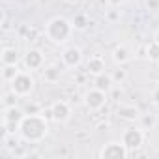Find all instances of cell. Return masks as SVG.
I'll return each instance as SVG.
<instances>
[{"instance_id":"6da1fadb","label":"cell","mask_w":159,"mask_h":159,"mask_svg":"<svg viewBox=\"0 0 159 159\" xmlns=\"http://www.w3.org/2000/svg\"><path fill=\"white\" fill-rule=\"evenodd\" d=\"M17 133L21 135V139L25 142L38 144L49 135V120L41 112H38V114H25V118L19 124V131Z\"/></svg>"},{"instance_id":"7a4b0ae2","label":"cell","mask_w":159,"mask_h":159,"mask_svg":"<svg viewBox=\"0 0 159 159\" xmlns=\"http://www.w3.org/2000/svg\"><path fill=\"white\" fill-rule=\"evenodd\" d=\"M73 30H75L73 23L69 19H66V17H60V15L49 19L47 25H45V36L54 45H66L71 39Z\"/></svg>"},{"instance_id":"3957f363","label":"cell","mask_w":159,"mask_h":159,"mask_svg":"<svg viewBox=\"0 0 159 159\" xmlns=\"http://www.w3.org/2000/svg\"><path fill=\"white\" fill-rule=\"evenodd\" d=\"M11 90L19 96V98H28L32 92H34V86H36V81L34 77L28 73V71H19L17 77L10 83Z\"/></svg>"},{"instance_id":"277c9868","label":"cell","mask_w":159,"mask_h":159,"mask_svg":"<svg viewBox=\"0 0 159 159\" xmlns=\"http://www.w3.org/2000/svg\"><path fill=\"white\" fill-rule=\"evenodd\" d=\"M109 92H103V90H99V88H90L84 96H83V103H84V107L88 109V111H92V112H96V111H101L105 105H107V101H109V96H107Z\"/></svg>"},{"instance_id":"5b68a950","label":"cell","mask_w":159,"mask_h":159,"mask_svg":"<svg viewBox=\"0 0 159 159\" xmlns=\"http://www.w3.org/2000/svg\"><path fill=\"white\" fill-rule=\"evenodd\" d=\"M127 155H129V148L122 140H111L99 152L101 159H125Z\"/></svg>"},{"instance_id":"8992f818","label":"cell","mask_w":159,"mask_h":159,"mask_svg":"<svg viewBox=\"0 0 159 159\" xmlns=\"http://www.w3.org/2000/svg\"><path fill=\"white\" fill-rule=\"evenodd\" d=\"M120 140L129 148V152H135V150H139L144 144V129L142 127H135V125L127 127V129H124Z\"/></svg>"},{"instance_id":"52a82bcc","label":"cell","mask_w":159,"mask_h":159,"mask_svg":"<svg viewBox=\"0 0 159 159\" xmlns=\"http://www.w3.org/2000/svg\"><path fill=\"white\" fill-rule=\"evenodd\" d=\"M51 111H52V122H56V124H67L71 120V114H73L71 105L64 99L54 101L51 105Z\"/></svg>"},{"instance_id":"ba28073f","label":"cell","mask_w":159,"mask_h":159,"mask_svg":"<svg viewBox=\"0 0 159 159\" xmlns=\"http://www.w3.org/2000/svg\"><path fill=\"white\" fill-rule=\"evenodd\" d=\"M60 58H62V64L66 66V67H69V69H75V67H79L83 64V51L79 49V47H66L64 51H62V54H60Z\"/></svg>"},{"instance_id":"9c48e42d","label":"cell","mask_w":159,"mask_h":159,"mask_svg":"<svg viewBox=\"0 0 159 159\" xmlns=\"http://www.w3.org/2000/svg\"><path fill=\"white\" fill-rule=\"evenodd\" d=\"M23 62L26 66V69L30 71H36V69H41L43 64H45V56L39 49H28L23 56Z\"/></svg>"},{"instance_id":"30bf717a","label":"cell","mask_w":159,"mask_h":159,"mask_svg":"<svg viewBox=\"0 0 159 159\" xmlns=\"http://www.w3.org/2000/svg\"><path fill=\"white\" fill-rule=\"evenodd\" d=\"M105 60L99 56V54H94V56H90L88 58V62H86V73L88 75H92V77H96V75H101V73H105Z\"/></svg>"},{"instance_id":"8fae6325","label":"cell","mask_w":159,"mask_h":159,"mask_svg":"<svg viewBox=\"0 0 159 159\" xmlns=\"http://www.w3.org/2000/svg\"><path fill=\"white\" fill-rule=\"evenodd\" d=\"M111 54H112V60H114L116 66H124V64L131 62V58H133L129 47H125V45H116Z\"/></svg>"},{"instance_id":"7c38bea8","label":"cell","mask_w":159,"mask_h":159,"mask_svg":"<svg viewBox=\"0 0 159 159\" xmlns=\"http://www.w3.org/2000/svg\"><path fill=\"white\" fill-rule=\"evenodd\" d=\"M0 62L2 66H17L19 64V52L15 47H4L0 51Z\"/></svg>"},{"instance_id":"4fadbf2b","label":"cell","mask_w":159,"mask_h":159,"mask_svg":"<svg viewBox=\"0 0 159 159\" xmlns=\"http://www.w3.org/2000/svg\"><path fill=\"white\" fill-rule=\"evenodd\" d=\"M118 116L122 120H127V122H135L140 118V112L135 105H120L118 107Z\"/></svg>"},{"instance_id":"5bb4252c","label":"cell","mask_w":159,"mask_h":159,"mask_svg":"<svg viewBox=\"0 0 159 159\" xmlns=\"http://www.w3.org/2000/svg\"><path fill=\"white\" fill-rule=\"evenodd\" d=\"M25 118V112L19 109V107H10V109H4V114H2V122H8V124H21V120Z\"/></svg>"},{"instance_id":"9a60e30c","label":"cell","mask_w":159,"mask_h":159,"mask_svg":"<svg viewBox=\"0 0 159 159\" xmlns=\"http://www.w3.org/2000/svg\"><path fill=\"white\" fill-rule=\"evenodd\" d=\"M94 86L103 90V92H111L112 86H114V81H112V77L109 73H101V75H96L94 77Z\"/></svg>"},{"instance_id":"2e32d148","label":"cell","mask_w":159,"mask_h":159,"mask_svg":"<svg viewBox=\"0 0 159 159\" xmlns=\"http://www.w3.org/2000/svg\"><path fill=\"white\" fill-rule=\"evenodd\" d=\"M60 75H62V71H60V67L54 66V64H51V66H47V67L43 69V79H45V83H51V84L58 83V81H60Z\"/></svg>"},{"instance_id":"e0dca14e","label":"cell","mask_w":159,"mask_h":159,"mask_svg":"<svg viewBox=\"0 0 159 159\" xmlns=\"http://www.w3.org/2000/svg\"><path fill=\"white\" fill-rule=\"evenodd\" d=\"M71 23H73L75 30H86L88 25H90V19H88L86 13H77V15L71 19Z\"/></svg>"},{"instance_id":"ac0fdd59","label":"cell","mask_w":159,"mask_h":159,"mask_svg":"<svg viewBox=\"0 0 159 159\" xmlns=\"http://www.w3.org/2000/svg\"><path fill=\"white\" fill-rule=\"evenodd\" d=\"M17 73H19V67L17 66H2V81L10 84L13 79L17 77Z\"/></svg>"},{"instance_id":"d6986e66","label":"cell","mask_w":159,"mask_h":159,"mask_svg":"<svg viewBox=\"0 0 159 159\" xmlns=\"http://www.w3.org/2000/svg\"><path fill=\"white\" fill-rule=\"evenodd\" d=\"M17 99H19V96H17L13 90H10V92H6V94L2 96V107H4V109L17 107Z\"/></svg>"},{"instance_id":"ffe728a7","label":"cell","mask_w":159,"mask_h":159,"mask_svg":"<svg viewBox=\"0 0 159 159\" xmlns=\"http://www.w3.org/2000/svg\"><path fill=\"white\" fill-rule=\"evenodd\" d=\"M146 58L150 62H159V45L155 41H152V43L146 45Z\"/></svg>"},{"instance_id":"44dd1931","label":"cell","mask_w":159,"mask_h":159,"mask_svg":"<svg viewBox=\"0 0 159 159\" xmlns=\"http://www.w3.org/2000/svg\"><path fill=\"white\" fill-rule=\"evenodd\" d=\"M111 77H112L114 84H122V83H125V79H127V71H125L122 66H118V67L111 73Z\"/></svg>"},{"instance_id":"7402d4cb","label":"cell","mask_w":159,"mask_h":159,"mask_svg":"<svg viewBox=\"0 0 159 159\" xmlns=\"http://www.w3.org/2000/svg\"><path fill=\"white\" fill-rule=\"evenodd\" d=\"M139 120H140V127L142 129H153L155 127V116L153 114H142Z\"/></svg>"},{"instance_id":"603a6c76","label":"cell","mask_w":159,"mask_h":159,"mask_svg":"<svg viewBox=\"0 0 159 159\" xmlns=\"http://www.w3.org/2000/svg\"><path fill=\"white\" fill-rule=\"evenodd\" d=\"M2 144H4V148H8V150H13L19 142H17V137H15V133H4V137H2Z\"/></svg>"},{"instance_id":"cb8c5ba5","label":"cell","mask_w":159,"mask_h":159,"mask_svg":"<svg viewBox=\"0 0 159 159\" xmlns=\"http://www.w3.org/2000/svg\"><path fill=\"white\" fill-rule=\"evenodd\" d=\"M120 17H122V13H120V10H116L114 6H112L111 10H107V11H105V19H107L109 23H118V21H120Z\"/></svg>"},{"instance_id":"d4e9b609","label":"cell","mask_w":159,"mask_h":159,"mask_svg":"<svg viewBox=\"0 0 159 159\" xmlns=\"http://www.w3.org/2000/svg\"><path fill=\"white\" fill-rule=\"evenodd\" d=\"M146 8L150 11H157L159 10V0H146Z\"/></svg>"},{"instance_id":"484cf974","label":"cell","mask_w":159,"mask_h":159,"mask_svg":"<svg viewBox=\"0 0 159 159\" xmlns=\"http://www.w3.org/2000/svg\"><path fill=\"white\" fill-rule=\"evenodd\" d=\"M0 25H2L4 30L8 28V13H6V10H0Z\"/></svg>"},{"instance_id":"4316f807","label":"cell","mask_w":159,"mask_h":159,"mask_svg":"<svg viewBox=\"0 0 159 159\" xmlns=\"http://www.w3.org/2000/svg\"><path fill=\"white\" fill-rule=\"evenodd\" d=\"M38 112H41V111H39V107L36 103H28L26 105V114H38Z\"/></svg>"},{"instance_id":"83f0119b","label":"cell","mask_w":159,"mask_h":159,"mask_svg":"<svg viewBox=\"0 0 159 159\" xmlns=\"http://www.w3.org/2000/svg\"><path fill=\"white\" fill-rule=\"evenodd\" d=\"M105 2L109 4V6H114V8H118V6H122V4H125L127 0H105Z\"/></svg>"},{"instance_id":"f1b7e54d","label":"cell","mask_w":159,"mask_h":159,"mask_svg":"<svg viewBox=\"0 0 159 159\" xmlns=\"http://www.w3.org/2000/svg\"><path fill=\"white\" fill-rule=\"evenodd\" d=\"M152 101H153L155 105H159V88H155V90L152 92Z\"/></svg>"},{"instance_id":"f546056e","label":"cell","mask_w":159,"mask_h":159,"mask_svg":"<svg viewBox=\"0 0 159 159\" xmlns=\"http://www.w3.org/2000/svg\"><path fill=\"white\" fill-rule=\"evenodd\" d=\"M153 41H155V43H157V45H159V30H157V32H155V34H153Z\"/></svg>"},{"instance_id":"4dcf8cb0","label":"cell","mask_w":159,"mask_h":159,"mask_svg":"<svg viewBox=\"0 0 159 159\" xmlns=\"http://www.w3.org/2000/svg\"><path fill=\"white\" fill-rule=\"evenodd\" d=\"M64 2H67V4H79L81 0H64Z\"/></svg>"},{"instance_id":"1f68e13d","label":"cell","mask_w":159,"mask_h":159,"mask_svg":"<svg viewBox=\"0 0 159 159\" xmlns=\"http://www.w3.org/2000/svg\"><path fill=\"white\" fill-rule=\"evenodd\" d=\"M157 83H159V79H157Z\"/></svg>"}]
</instances>
